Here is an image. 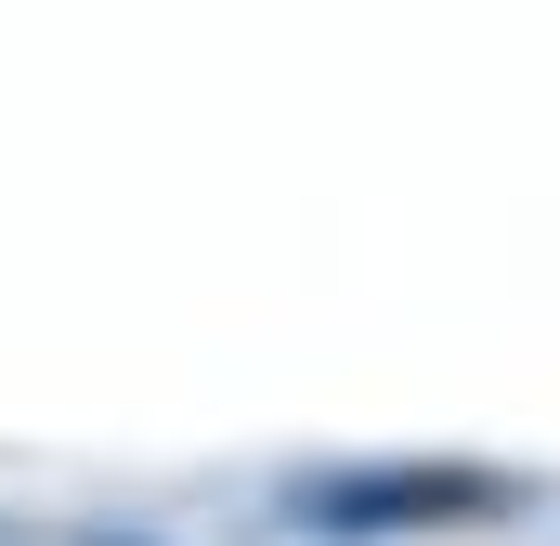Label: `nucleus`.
<instances>
[{"instance_id":"nucleus-1","label":"nucleus","mask_w":560,"mask_h":546,"mask_svg":"<svg viewBox=\"0 0 560 546\" xmlns=\"http://www.w3.org/2000/svg\"><path fill=\"white\" fill-rule=\"evenodd\" d=\"M287 508H300V534H430L456 508H495V482H469V468H326Z\"/></svg>"}]
</instances>
